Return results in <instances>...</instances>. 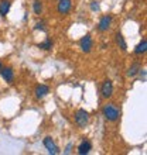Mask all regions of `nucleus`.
I'll return each instance as SVG.
<instances>
[{"label":"nucleus","mask_w":147,"mask_h":155,"mask_svg":"<svg viewBox=\"0 0 147 155\" xmlns=\"http://www.w3.org/2000/svg\"><path fill=\"white\" fill-rule=\"evenodd\" d=\"M71 8H72V2L71 0H60V3L57 6V12L60 14H68L71 12Z\"/></svg>","instance_id":"obj_6"},{"label":"nucleus","mask_w":147,"mask_h":155,"mask_svg":"<svg viewBox=\"0 0 147 155\" xmlns=\"http://www.w3.org/2000/svg\"><path fill=\"white\" fill-rule=\"evenodd\" d=\"M101 93H102V97H105V99L112 97V94H113V83H112L110 79H106V81L102 83V86H101Z\"/></svg>","instance_id":"obj_4"},{"label":"nucleus","mask_w":147,"mask_h":155,"mask_svg":"<svg viewBox=\"0 0 147 155\" xmlns=\"http://www.w3.org/2000/svg\"><path fill=\"white\" fill-rule=\"evenodd\" d=\"M51 47H53V41L50 40V38H47L44 42L38 44V48H40V49H44V51H50V49H51Z\"/></svg>","instance_id":"obj_16"},{"label":"nucleus","mask_w":147,"mask_h":155,"mask_svg":"<svg viewBox=\"0 0 147 155\" xmlns=\"http://www.w3.org/2000/svg\"><path fill=\"white\" fill-rule=\"evenodd\" d=\"M79 47L84 52H91V49L94 47V41H92V37L89 34H86L85 37H82L81 41H79Z\"/></svg>","instance_id":"obj_5"},{"label":"nucleus","mask_w":147,"mask_h":155,"mask_svg":"<svg viewBox=\"0 0 147 155\" xmlns=\"http://www.w3.org/2000/svg\"><path fill=\"white\" fill-rule=\"evenodd\" d=\"M2 68H3V64H2V61H0V69H2Z\"/></svg>","instance_id":"obj_21"},{"label":"nucleus","mask_w":147,"mask_h":155,"mask_svg":"<svg viewBox=\"0 0 147 155\" xmlns=\"http://www.w3.org/2000/svg\"><path fill=\"white\" fill-rule=\"evenodd\" d=\"M43 144H44L45 150H47L50 154H53V155L60 154V148H58L57 144L54 143V140L51 138V137H45V138L43 140Z\"/></svg>","instance_id":"obj_3"},{"label":"nucleus","mask_w":147,"mask_h":155,"mask_svg":"<svg viewBox=\"0 0 147 155\" xmlns=\"http://www.w3.org/2000/svg\"><path fill=\"white\" fill-rule=\"evenodd\" d=\"M91 10H92V12H99V2L94 0V2L91 3Z\"/></svg>","instance_id":"obj_18"},{"label":"nucleus","mask_w":147,"mask_h":155,"mask_svg":"<svg viewBox=\"0 0 147 155\" xmlns=\"http://www.w3.org/2000/svg\"><path fill=\"white\" fill-rule=\"evenodd\" d=\"M34 93H36L37 99H43L50 93V87L47 85H38L36 87V90H34Z\"/></svg>","instance_id":"obj_9"},{"label":"nucleus","mask_w":147,"mask_h":155,"mask_svg":"<svg viewBox=\"0 0 147 155\" xmlns=\"http://www.w3.org/2000/svg\"><path fill=\"white\" fill-rule=\"evenodd\" d=\"M142 69V65H140L139 62H135V64H132L129 71H127V76L129 78H135L136 75H139V71Z\"/></svg>","instance_id":"obj_12"},{"label":"nucleus","mask_w":147,"mask_h":155,"mask_svg":"<svg viewBox=\"0 0 147 155\" xmlns=\"http://www.w3.org/2000/svg\"><path fill=\"white\" fill-rule=\"evenodd\" d=\"M102 114L108 121H116V120L119 118L120 111H119V109L115 106L113 103H108L106 106L102 109Z\"/></svg>","instance_id":"obj_1"},{"label":"nucleus","mask_w":147,"mask_h":155,"mask_svg":"<svg viewBox=\"0 0 147 155\" xmlns=\"http://www.w3.org/2000/svg\"><path fill=\"white\" fill-rule=\"evenodd\" d=\"M110 24H112V16H103L101 20H99L98 24V30L101 33H105L110 28Z\"/></svg>","instance_id":"obj_7"},{"label":"nucleus","mask_w":147,"mask_h":155,"mask_svg":"<svg viewBox=\"0 0 147 155\" xmlns=\"http://www.w3.org/2000/svg\"><path fill=\"white\" fill-rule=\"evenodd\" d=\"M91 150H92V144H91V141L85 140V141H82V143L79 144V147H78V154L85 155V154H88Z\"/></svg>","instance_id":"obj_10"},{"label":"nucleus","mask_w":147,"mask_h":155,"mask_svg":"<svg viewBox=\"0 0 147 155\" xmlns=\"http://www.w3.org/2000/svg\"><path fill=\"white\" fill-rule=\"evenodd\" d=\"M33 12L36 13L37 16H40V14H41V12H43V3H41V0H34Z\"/></svg>","instance_id":"obj_15"},{"label":"nucleus","mask_w":147,"mask_h":155,"mask_svg":"<svg viewBox=\"0 0 147 155\" xmlns=\"http://www.w3.org/2000/svg\"><path fill=\"white\" fill-rule=\"evenodd\" d=\"M139 74H140V78H142V82H146V69H140Z\"/></svg>","instance_id":"obj_19"},{"label":"nucleus","mask_w":147,"mask_h":155,"mask_svg":"<svg viewBox=\"0 0 147 155\" xmlns=\"http://www.w3.org/2000/svg\"><path fill=\"white\" fill-rule=\"evenodd\" d=\"M146 51H147V40L143 38V40L137 44V47L135 48V54L136 55H142V54H144Z\"/></svg>","instance_id":"obj_13"},{"label":"nucleus","mask_w":147,"mask_h":155,"mask_svg":"<svg viewBox=\"0 0 147 155\" xmlns=\"http://www.w3.org/2000/svg\"><path fill=\"white\" fill-rule=\"evenodd\" d=\"M0 74H2L3 79L7 82V83H13V81H14V71H13L10 66L2 68V69H0Z\"/></svg>","instance_id":"obj_8"},{"label":"nucleus","mask_w":147,"mask_h":155,"mask_svg":"<svg viewBox=\"0 0 147 155\" xmlns=\"http://www.w3.org/2000/svg\"><path fill=\"white\" fill-rule=\"evenodd\" d=\"M75 123L79 128H84V127L88 126L89 123V113L85 110V109H78L75 111Z\"/></svg>","instance_id":"obj_2"},{"label":"nucleus","mask_w":147,"mask_h":155,"mask_svg":"<svg viewBox=\"0 0 147 155\" xmlns=\"http://www.w3.org/2000/svg\"><path fill=\"white\" fill-rule=\"evenodd\" d=\"M44 25H45V23L43 20H40V21H37V23H36V27H34V28H36V30H40V31H45V27H44Z\"/></svg>","instance_id":"obj_17"},{"label":"nucleus","mask_w":147,"mask_h":155,"mask_svg":"<svg viewBox=\"0 0 147 155\" xmlns=\"http://www.w3.org/2000/svg\"><path fill=\"white\" fill-rule=\"evenodd\" d=\"M10 7H12V3L9 0H2L0 2V16L6 17V14L10 12Z\"/></svg>","instance_id":"obj_11"},{"label":"nucleus","mask_w":147,"mask_h":155,"mask_svg":"<svg viewBox=\"0 0 147 155\" xmlns=\"http://www.w3.org/2000/svg\"><path fill=\"white\" fill-rule=\"evenodd\" d=\"M71 148H72V145H71V144H68V145H67V150L64 152H65V154H70V152H71Z\"/></svg>","instance_id":"obj_20"},{"label":"nucleus","mask_w":147,"mask_h":155,"mask_svg":"<svg viewBox=\"0 0 147 155\" xmlns=\"http://www.w3.org/2000/svg\"><path fill=\"white\" fill-rule=\"evenodd\" d=\"M116 44L119 45V48L122 49V51H126L127 49V44H126V41H125V37L120 33H116Z\"/></svg>","instance_id":"obj_14"}]
</instances>
